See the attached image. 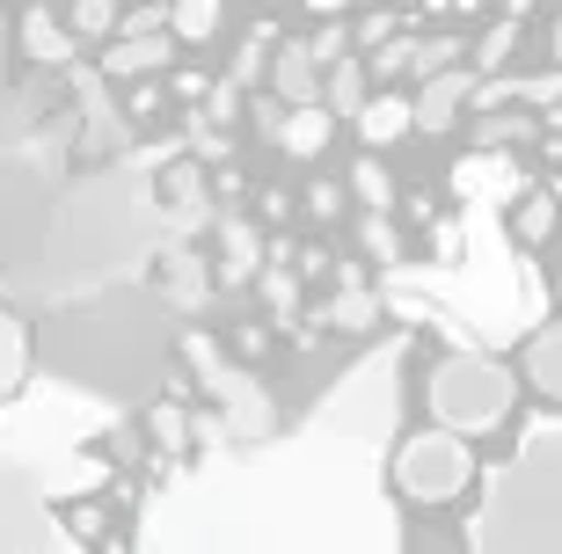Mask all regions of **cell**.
<instances>
[{
	"label": "cell",
	"mask_w": 562,
	"mask_h": 554,
	"mask_svg": "<svg viewBox=\"0 0 562 554\" xmlns=\"http://www.w3.org/2000/svg\"><path fill=\"white\" fill-rule=\"evenodd\" d=\"M431 409L446 431H497L512 409V372L490 358H446L431 372Z\"/></svg>",
	"instance_id": "cell-1"
},
{
	"label": "cell",
	"mask_w": 562,
	"mask_h": 554,
	"mask_svg": "<svg viewBox=\"0 0 562 554\" xmlns=\"http://www.w3.org/2000/svg\"><path fill=\"white\" fill-rule=\"evenodd\" d=\"M468 474H475V460H468L460 431H417L409 445L395 452V482H402V496H417V504H446V496H460V489H468Z\"/></svg>",
	"instance_id": "cell-2"
},
{
	"label": "cell",
	"mask_w": 562,
	"mask_h": 554,
	"mask_svg": "<svg viewBox=\"0 0 562 554\" xmlns=\"http://www.w3.org/2000/svg\"><path fill=\"white\" fill-rule=\"evenodd\" d=\"M358 139L373 146V154H387V146H402L409 139V132H417V103H409V95H402V88H380L373 103L358 110Z\"/></svg>",
	"instance_id": "cell-3"
},
{
	"label": "cell",
	"mask_w": 562,
	"mask_h": 554,
	"mask_svg": "<svg viewBox=\"0 0 562 554\" xmlns=\"http://www.w3.org/2000/svg\"><path fill=\"white\" fill-rule=\"evenodd\" d=\"M322 74H329V66L314 59V44H285V52L271 59V95H285L292 110L322 103Z\"/></svg>",
	"instance_id": "cell-4"
},
{
	"label": "cell",
	"mask_w": 562,
	"mask_h": 554,
	"mask_svg": "<svg viewBox=\"0 0 562 554\" xmlns=\"http://www.w3.org/2000/svg\"><path fill=\"white\" fill-rule=\"evenodd\" d=\"M336 124H344V117H336L329 103H300L285 117V139H278V146H285L292 161H322V154H329V139H336Z\"/></svg>",
	"instance_id": "cell-5"
},
{
	"label": "cell",
	"mask_w": 562,
	"mask_h": 554,
	"mask_svg": "<svg viewBox=\"0 0 562 554\" xmlns=\"http://www.w3.org/2000/svg\"><path fill=\"white\" fill-rule=\"evenodd\" d=\"M322 103H329L336 117H358V110L373 103V66L366 59H336L329 74H322Z\"/></svg>",
	"instance_id": "cell-6"
},
{
	"label": "cell",
	"mask_w": 562,
	"mask_h": 554,
	"mask_svg": "<svg viewBox=\"0 0 562 554\" xmlns=\"http://www.w3.org/2000/svg\"><path fill=\"white\" fill-rule=\"evenodd\" d=\"M220 22H227V0H168V37L176 44L220 37Z\"/></svg>",
	"instance_id": "cell-7"
},
{
	"label": "cell",
	"mask_w": 562,
	"mask_h": 554,
	"mask_svg": "<svg viewBox=\"0 0 562 554\" xmlns=\"http://www.w3.org/2000/svg\"><path fill=\"white\" fill-rule=\"evenodd\" d=\"M176 59V37H154V30H146V37H117L110 44V74H154V66H168Z\"/></svg>",
	"instance_id": "cell-8"
},
{
	"label": "cell",
	"mask_w": 562,
	"mask_h": 554,
	"mask_svg": "<svg viewBox=\"0 0 562 554\" xmlns=\"http://www.w3.org/2000/svg\"><path fill=\"white\" fill-rule=\"evenodd\" d=\"M468 74H431V88H424V103H417V132H446V117H453L460 103H468Z\"/></svg>",
	"instance_id": "cell-9"
},
{
	"label": "cell",
	"mask_w": 562,
	"mask_h": 554,
	"mask_svg": "<svg viewBox=\"0 0 562 554\" xmlns=\"http://www.w3.org/2000/svg\"><path fill=\"white\" fill-rule=\"evenodd\" d=\"M351 190H358V205H373V212H395V176H387V168H380V154L373 146H366V154H358V168H351Z\"/></svg>",
	"instance_id": "cell-10"
},
{
	"label": "cell",
	"mask_w": 562,
	"mask_h": 554,
	"mask_svg": "<svg viewBox=\"0 0 562 554\" xmlns=\"http://www.w3.org/2000/svg\"><path fill=\"white\" fill-rule=\"evenodd\" d=\"M526 372H533V387H548V394L562 402V321L526 343Z\"/></svg>",
	"instance_id": "cell-11"
},
{
	"label": "cell",
	"mask_w": 562,
	"mask_h": 554,
	"mask_svg": "<svg viewBox=\"0 0 562 554\" xmlns=\"http://www.w3.org/2000/svg\"><path fill=\"white\" fill-rule=\"evenodd\" d=\"M22 52L44 66V59H66V52H74V37H66V30H52V22L30 8V15H22Z\"/></svg>",
	"instance_id": "cell-12"
},
{
	"label": "cell",
	"mask_w": 562,
	"mask_h": 554,
	"mask_svg": "<svg viewBox=\"0 0 562 554\" xmlns=\"http://www.w3.org/2000/svg\"><path fill=\"white\" fill-rule=\"evenodd\" d=\"M220 278H227V285H249V278H256V234H249V226H227V256H220Z\"/></svg>",
	"instance_id": "cell-13"
},
{
	"label": "cell",
	"mask_w": 562,
	"mask_h": 554,
	"mask_svg": "<svg viewBox=\"0 0 562 554\" xmlns=\"http://www.w3.org/2000/svg\"><path fill=\"white\" fill-rule=\"evenodd\" d=\"M117 8H125V0H81V8H74V37H110V30H117Z\"/></svg>",
	"instance_id": "cell-14"
},
{
	"label": "cell",
	"mask_w": 562,
	"mask_h": 554,
	"mask_svg": "<svg viewBox=\"0 0 562 554\" xmlns=\"http://www.w3.org/2000/svg\"><path fill=\"white\" fill-rule=\"evenodd\" d=\"M329 321H336V329H373V321H380V299H373V292H344V299L329 307Z\"/></svg>",
	"instance_id": "cell-15"
},
{
	"label": "cell",
	"mask_w": 562,
	"mask_h": 554,
	"mask_svg": "<svg viewBox=\"0 0 562 554\" xmlns=\"http://www.w3.org/2000/svg\"><path fill=\"white\" fill-rule=\"evenodd\" d=\"M402 74H417V44H409V37L380 44V59H373V81H402Z\"/></svg>",
	"instance_id": "cell-16"
},
{
	"label": "cell",
	"mask_w": 562,
	"mask_h": 554,
	"mask_svg": "<svg viewBox=\"0 0 562 554\" xmlns=\"http://www.w3.org/2000/svg\"><path fill=\"white\" fill-rule=\"evenodd\" d=\"M366 256H380V263H402V241H395V226H387V212H373V219H366Z\"/></svg>",
	"instance_id": "cell-17"
},
{
	"label": "cell",
	"mask_w": 562,
	"mask_h": 554,
	"mask_svg": "<svg viewBox=\"0 0 562 554\" xmlns=\"http://www.w3.org/2000/svg\"><path fill=\"white\" fill-rule=\"evenodd\" d=\"M263 299H271V314H292L300 307V278L292 270H263Z\"/></svg>",
	"instance_id": "cell-18"
},
{
	"label": "cell",
	"mask_w": 562,
	"mask_h": 554,
	"mask_svg": "<svg viewBox=\"0 0 562 554\" xmlns=\"http://www.w3.org/2000/svg\"><path fill=\"white\" fill-rule=\"evenodd\" d=\"M548 226H555V205H548V197H533V205L519 212V241H541Z\"/></svg>",
	"instance_id": "cell-19"
},
{
	"label": "cell",
	"mask_w": 562,
	"mask_h": 554,
	"mask_svg": "<svg viewBox=\"0 0 562 554\" xmlns=\"http://www.w3.org/2000/svg\"><path fill=\"white\" fill-rule=\"evenodd\" d=\"M526 132H533V117H497V124H482L475 139L482 146H504V139H526Z\"/></svg>",
	"instance_id": "cell-20"
},
{
	"label": "cell",
	"mask_w": 562,
	"mask_h": 554,
	"mask_svg": "<svg viewBox=\"0 0 562 554\" xmlns=\"http://www.w3.org/2000/svg\"><path fill=\"white\" fill-rule=\"evenodd\" d=\"M307 212H314V219H336V212H344V183H314L307 190Z\"/></svg>",
	"instance_id": "cell-21"
},
{
	"label": "cell",
	"mask_w": 562,
	"mask_h": 554,
	"mask_svg": "<svg viewBox=\"0 0 562 554\" xmlns=\"http://www.w3.org/2000/svg\"><path fill=\"white\" fill-rule=\"evenodd\" d=\"M395 37V15H387V8H373V15L358 22V44H387Z\"/></svg>",
	"instance_id": "cell-22"
},
{
	"label": "cell",
	"mask_w": 562,
	"mask_h": 554,
	"mask_svg": "<svg viewBox=\"0 0 562 554\" xmlns=\"http://www.w3.org/2000/svg\"><path fill=\"white\" fill-rule=\"evenodd\" d=\"M154 438L161 445H183V409H154Z\"/></svg>",
	"instance_id": "cell-23"
},
{
	"label": "cell",
	"mask_w": 562,
	"mask_h": 554,
	"mask_svg": "<svg viewBox=\"0 0 562 554\" xmlns=\"http://www.w3.org/2000/svg\"><path fill=\"white\" fill-rule=\"evenodd\" d=\"M176 95H183V103H198V95H212V81H205V74H176Z\"/></svg>",
	"instance_id": "cell-24"
}]
</instances>
